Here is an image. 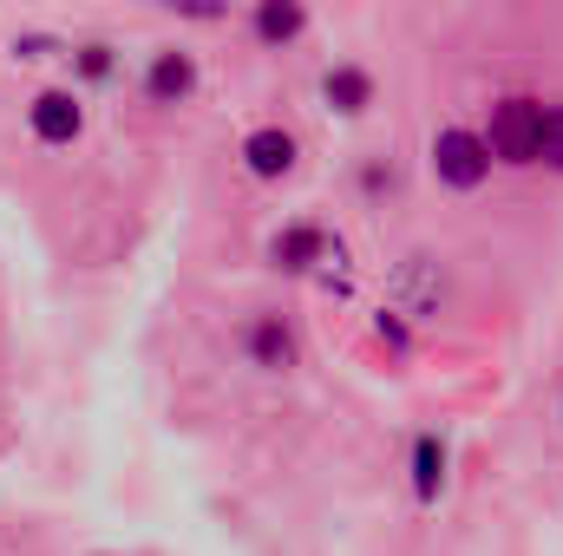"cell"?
I'll return each instance as SVG.
<instances>
[{
    "label": "cell",
    "instance_id": "6da1fadb",
    "mask_svg": "<svg viewBox=\"0 0 563 556\" xmlns=\"http://www.w3.org/2000/svg\"><path fill=\"white\" fill-rule=\"evenodd\" d=\"M544 125H551L544 99H498L485 144H492L498 164H544Z\"/></svg>",
    "mask_w": 563,
    "mask_h": 556
},
{
    "label": "cell",
    "instance_id": "7a4b0ae2",
    "mask_svg": "<svg viewBox=\"0 0 563 556\" xmlns=\"http://www.w3.org/2000/svg\"><path fill=\"white\" fill-rule=\"evenodd\" d=\"M492 144L485 132H465V125H439L432 132V177L445 184V190H478L485 177H492Z\"/></svg>",
    "mask_w": 563,
    "mask_h": 556
},
{
    "label": "cell",
    "instance_id": "3957f363",
    "mask_svg": "<svg viewBox=\"0 0 563 556\" xmlns=\"http://www.w3.org/2000/svg\"><path fill=\"white\" fill-rule=\"evenodd\" d=\"M26 132L40 144H53V151H66V144L86 138V99L73 92V86H46V92H33V105H26Z\"/></svg>",
    "mask_w": 563,
    "mask_h": 556
},
{
    "label": "cell",
    "instance_id": "277c9868",
    "mask_svg": "<svg viewBox=\"0 0 563 556\" xmlns=\"http://www.w3.org/2000/svg\"><path fill=\"white\" fill-rule=\"evenodd\" d=\"M269 263L282 276H314L321 263H341V243L321 230V223H282L269 236Z\"/></svg>",
    "mask_w": 563,
    "mask_h": 556
},
{
    "label": "cell",
    "instance_id": "5b68a950",
    "mask_svg": "<svg viewBox=\"0 0 563 556\" xmlns=\"http://www.w3.org/2000/svg\"><path fill=\"white\" fill-rule=\"evenodd\" d=\"M394 308L413 314V321H439V308H445V269H439V256H407L394 269Z\"/></svg>",
    "mask_w": 563,
    "mask_h": 556
},
{
    "label": "cell",
    "instance_id": "8992f818",
    "mask_svg": "<svg viewBox=\"0 0 563 556\" xmlns=\"http://www.w3.org/2000/svg\"><path fill=\"white\" fill-rule=\"evenodd\" d=\"M243 354H250V367H263V374H288V367L301 360V341H295V327L282 321L276 308H263V314H250V327H243Z\"/></svg>",
    "mask_w": 563,
    "mask_h": 556
},
{
    "label": "cell",
    "instance_id": "52a82bcc",
    "mask_svg": "<svg viewBox=\"0 0 563 556\" xmlns=\"http://www.w3.org/2000/svg\"><path fill=\"white\" fill-rule=\"evenodd\" d=\"M190 92H197V53L157 46V53L144 59V99H151V105H190Z\"/></svg>",
    "mask_w": 563,
    "mask_h": 556
},
{
    "label": "cell",
    "instance_id": "ba28073f",
    "mask_svg": "<svg viewBox=\"0 0 563 556\" xmlns=\"http://www.w3.org/2000/svg\"><path fill=\"white\" fill-rule=\"evenodd\" d=\"M236 157H243V170L256 177V184H282L288 170H295V157H301V144L288 125H256L250 138L236 144Z\"/></svg>",
    "mask_w": 563,
    "mask_h": 556
},
{
    "label": "cell",
    "instance_id": "9c48e42d",
    "mask_svg": "<svg viewBox=\"0 0 563 556\" xmlns=\"http://www.w3.org/2000/svg\"><path fill=\"white\" fill-rule=\"evenodd\" d=\"M321 105L341 112V119H361V112L374 105V73L354 66V59H334V66L321 73Z\"/></svg>",
    "mask_w": 563,
    "mask_h": 556
},
{
    "label": "cell",
    "instance_id": "30bf717a",
    "mask_svg": "<svg viewBox=\"0 0 563 556\" xmlns=\"http://www.w3.org/2000/svg\"><path fill=\"white\" fill-rule=\"evenodd\" d=\"M250 33H256L263 46H288V40L308 33V7H295V0H263V7L250 13Z\"/></svg>",
    "mask_w": 563,
    "mask_h": 556
},
{
    "label": "cell",
    "instance_id": "8fae6325",
    "mask_svg": "<svg viewBox=\"0 0 563 556\" xmlns=\"http://www.w3.org/2000/svg\"><path fill=\"white\" fill-rule=\"evenodd\" d=\"M407 471H413V498L420 504H439V491H445V438L439 432H420L413 438V465Z\"/></svg>",
    "mask_w": 563,
    "mask_h": 556
},
{
    "label": "cell",
    "instance_id": "7c38bea8",
    "mask_svg": "<svg viewBox=\"0 0 563 556\" xmlns=\"http://www.w3.org/2000/svg\"><path fill=\"white\" fill-rule=\"evenodd\" d=\"M73 73H79L86 86H112V79H119V46H112V40H86V46H73Z\"/></svg>",
    "mask_w": 563,
    "mask_h": 556
},
{
    "label": "cell",
    "instance_id": "4fadbf2b",
    "mask_svg": "<svg viewBox=\"0 0 563 556\" xmlns=\"http://www.w3.org/2000/svg\"><path fill=\"white\" fill-rule=\"evenodd\" d=\"M361 190H367L374 203L394 197V190H400V164H394V157H367V164H361Z\"/></svg>",
    "mask_w": 563,
    "mask_h": 556
},
{
    "label": "cell",
    "instance_id": "5bb4252c",
    "mask_svg": "<svg viewBox=\"0 0 563 556\" xmlns=\"http://www.w3.org/2000/svg\"><path fill=\"white\" fill-rule=\"evenodd\" d=\"M374 334H380L394 354H407V347H413V327H407V314H400V308H380V314H374Z\"/></svg>",
    "mask_w": 563,
    "mask_h": 556
},
{
    "label": "cell",
    "instance_id": "9a60e30c",
    "mask_svg": "<svg viewBox=\"0 0 563 556\" xmlns=\"http://www.w3.org/2000/svg\"><path fill=\"white\" fill-rule=\"evenodd\" d=\"M544 164L563 170V99L551 105V125H544Z\"/></svg>",
    "mask_w": 563,
    "mask_h": 556
},
{
    "label": "cell",
    "instance_id": "2e32d148",
    "mask_svg": "<svg viewBox=\"0 0 563 556\" xmlns=\"http://www.w3.org/2000/svg\"><path fill=\"white\" fill-rule=\"evenodd\" d=\"M13 59H53V40L26 33V40H13Z\"/></svg>",
    "mask_w": 563,
    "mask_h": 556
}]
</instances>
